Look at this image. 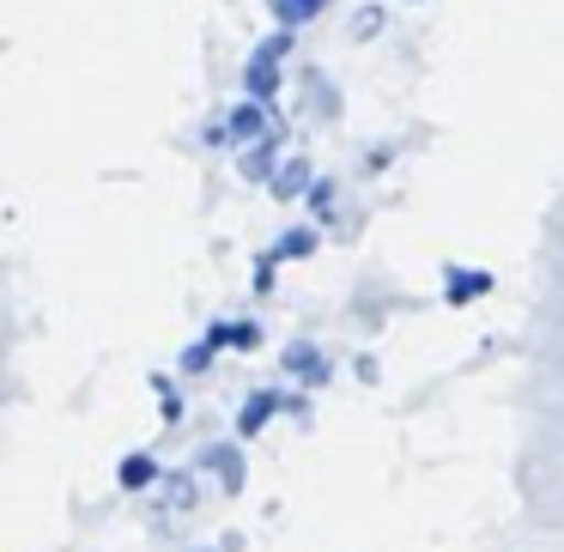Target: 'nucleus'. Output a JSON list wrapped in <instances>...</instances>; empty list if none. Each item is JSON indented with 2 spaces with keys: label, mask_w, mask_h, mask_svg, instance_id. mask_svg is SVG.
I'll use <instances>...</instances> for the list:
<instances>
[]
</instances>
